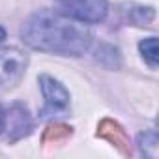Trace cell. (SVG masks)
<instances>
[{
    "label": "cell",
    "instance_id": "obj_6",
    "mask_svg": "<svg viewBox=\"0 0 159 159\" xmlns=\"http://www.w3.org/2000/svg\"><path fill=\"white\" fill-rule=\"evenodd\" d=\"M98 137H101V139H105L109 144H112L122 155H131L129 137H127V133L124 131V127H122L118 122H114V120H111V118L101 120L99 125H98Z\"/></svg>",
    "mask_w": 159,
    "mask_h": 159
},
{
    "label": "cell",
    "instance_id": "obj_8",
    "mask_svg": "<svg viewBox=\"0 0 159 159\" xmlns=\"http://www.w3.org/2000/svg\"><path fill=\"white\" fill-rule=\"evenodd\" d=\"M71 133H73L71 125L56 122V124H51L45 127V131L41 135V142L43 144H58V142H64L66 139H69Z\"/></svg>",
    "mask_w": 159,
    "mask_h": 159
},
{
    "label": "cell",
    "instance_id": "obj_7",
    "mask_svg": "<svg viewBox=\"0 0 159 159\" xmlns=\"http://www.w3.org/2000/svg\"><path fill=\"white\" fill-rule=\"evenodd\" d=\"M120 13H122V21L129 23L133 26H148L155 17L153 8H150V6H135V4L120 6Z\"/></svg>",
    "mask_w": 159,
    "mask_h": 159
},
{
    "label": "cell",
    "instance_id": "obj_5",
    "mask_svg": "<svg viewBox=\"0 0 159 159\" xmlns=\"http://www.w3.org/2000/svg\"><path fill=\"white\" fill-rule=\"evenodd\" d=\"M26 67V56L15 47L0 49V90H6L21 81Z\"/></svg>",
    "mask_w": 159,
    "mask_h": 159
},
{
    "label": "cell",
    "instance_id": "obj_2",
    "mask_svg": "<svg viewBox=\"0 0 159 159\" xmlns=\"http://www.w3.org/2000/svg\"><path fill=\"white\" fill-rule=\"evenodd\" d=\"M34 122L28 112V109L23 103H13L8 109H2V125H0V135H2L10 144L25 139L32 133Z\"/></svg>",
    "mask_w": 159,
    "mask_h": 159
},
{
    "label": "cell",
    "instance_id": "obj_10",
    "mask_svg": "<svg viewBox=\"0 0 159 159\" xmlns=\"http://www.w3.org/2000/svg\"><path fill=\"white\" fill-rule=\"evenodd\" d=\"M139 51H140V54H142V58H144V62L152 67V69H155L157 67V38H146V39H142L140 43H139Z\"/></svg>",
    "mask_w": 159,
    "mask_h": 159
},
{
    "label": "cell",
    "instance_id": "obj_9",
    "mask_svg": "<svg viewBox=\"0 0 159 159\" xmlns=\"http://www.w3.org/2000/svg\"><path fill=\"white\" fill-rule=\"evenodd\" d=\"M137 144H139V150L142 152V155L152 157V159L157 157V152H159V139H157V133H155L153 129H152V131H146V133H140Z\"/></svg>",
    "mask_w": 159,
    "mask_h": 159
},
{
    "label": "cell",
    "instance_id": "obj_12",
    "mask_svg": "<svg viewBox=\"0 0 159 159\" xmlns=\"http://www.w3.org/2000/svg\"><path fill=\"white\" fill-rule=\"evenodd\" d=\"M0 125H2V107H0Z\"/></svg>",
    "mask_w": 159,
    "mask_h": 159
},
{
    "label": "cell",
    "instance_id": "obj_4",
    "mask_svg": "<svg viewBox=\"0 0 159 159\" xmlns=\"http://www.w3.org/2000/svg\"><path fill=\"white\" fill-rule=\"evenodd\" d=\"M62 13L81 23H101L109 13L107 0H56Z\"/></svg>",
    "mask_w": 159,
    "mask_h": 159
},
{
    "label": "cell",
    "instance_id": "obj_1",
    "mask_svg": "<svg viewBox=\"0 0 159 159\" xmlns=\"http://www.w3.org/2000/svg\"><path fill=\"white\" fill-rule=\"evenodd\" d=\"M21 38L36 51L62 56H81L92 45V34L81 21L54 10L34 13L23 25Z\"/></svg>",
    "mask_w": 159,
    "mask_h": 159
},
{
    "label": "cell",
    "instance_id": "obj_11",
    "mask_svg": "<svg viewBox=\"0 0 159 159\" xmlns=\"http://www.w3.org/2000/svg\"><path fill=\"white\" fill-rule=\"evenodd\" d=\"M4 39H6V30H4L2 26H0V43H2Z\"/></svg>",
    "mask_w": 159,
    "mask_h": 159
},
{
    "label": "cell",
    "instance_id": "obj_3",
    "mask_svg": "<svg viewBox=\"0 0 159 159\" xmlns=\"http://www.w3.org/2000/svg\"><path fill=\"white\" fill-rule=\"evenodd\" d=\"M39 88L45 98V105L39 111V118H52L64 116L69 111V92L49 75L39 77Z\"/></svg>",
    "mask_w": 159,
    "mask_h": 159
}]
</instances>
